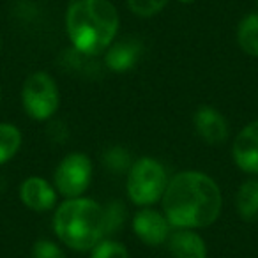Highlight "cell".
Returning <instances> with one entry per match:
<instances>
[{"instance_id": "21", "label": "cell", "mask_w": 258, "mask_h": 258, "mask_svg": "<svg viewBox=\"0 0 258 258\" xmlns=\"http://www.w3.org/2000/svg\"><path fill=\"white\" fill-rule=\"evenodd\" d=\"M180 4H186V6H189V4H195L197 0H179Z\"/></svg>"}, {"instance_id": "13", "label": "cell", "mask_w": 258, "mask_h": 258, "mask_svg": "<svg viewBox=\"0 0 258 258\" xmlns=\"http://www.w3.org/2000/svg\"><path fill=\"white\" fill-rule=\"evenodd\" d=\"M237 214L244 221H256L258 219V179H249L237 189L235 197Z\"/></svg>"}, {"instance_id": "11", "label": "cell", "mask_w": 258, "mask_h": 258, "mask_svg": "<svg viewBox=\"0 0 258 258\" xmlns=\"http://www.w3.org/2000/svg\"><path fill=\"white\" fill-rule=\"evenodd\" d=\"M142 55V43L135 37L113 41L104 51V64L113 73H125L133 69Z\"/></svg>"}, {"instance_id": "6", "label": "cell", "mask_w": 258, "mask_h": 258, "mask_svg": "<svg viewBox=\"0 0 258 258\" xmlns=\"http://www.w3.org/2000/svg\"><path fill=\"white\" fill-rule=\"evenodd\" d=\"M92 161L83 152H71L57 165L53 173V186L60 197L78 198L83 197L92 180Z\"/></svg>"}, {"instance_id": "4", "label": "cell", "mask_w": 258, "mask_h": 258, "mask_svg": "<svg viewBox=\"0 0 258 258\" xmlns=\"http://www.w3.org/2000/svg\"><path fill=\"white\" fill-rule=\"evenodd\" d=\"M168 180L170 177L163 163L151 156H144L133 161L131 168L127 170L125 191L135 205L152 207L154 204L161 202Z\"/></svg>"}, {"instance_id": "18", "label": "cell", "mask_w": 258, "mask_h": 258, "mask_svg": "<svg viewBox=\"0 0 258 258\" xmlns=\"http://www.w3.org/2000/svg\"><path fill=\"white\" fill-rule=\"evenodd\" d=\"M103 161H104V165H106L108 170H111V172H118V173L127 172V170L131 168V165H133L129 154L122 147L108 149L103 156Z\"/></svg>"}, {"instance_id": "1", "label": "cell", "mask_w": 258, "mask_h": 258, "mask_svg": "<svg viewBox=\"0 0 258 258\" xmlns=\"http://www.w3.org/2000/svg\"><path fill=\"white\" fill-rule=\"evenodd\" d=\"M161 204L173 228H207L221 214L223 195L211 175L184 170L170 177Z\"/></svg>"}, {"instance_id": "7", "label": "cell", "mask_w": 258, "mask_h": 258, "mask_svg": "<svg viewBox=\"0 0 258 258\" xmlns=\"http://www.w3.org/2000/svg\"><path fill=\"white\" fill-rule=\"evenodd\" d=\"M133 232L145 246L158 247L166 244L173 226L170 225L165 212H159L152 207H142L137 214L133 216Z\"/></svg>"}, {"instance_id": "12", "label": "cell", "mask_w": 258, "mask_h": 258, "mask_svg": "<svg viewBox=\"0 0 258 258\" xmlns=\"http://www.w3.org/2000/svg\"><path fill=\"white\" fill-rule=\"evenodd\" d=\"M166 247L173 258H207L204 237L191 228H173L166 240Z\"/></svg>"}, {"instance_id": "10", "label": "cell", "mask_w": 258, "mask_h": 258, "mask_svg": "<svg viewBox=\"0 0 258 258\" xmlns=\"http://www.w3.org/2000/svg\"><path fill=\"white\" fill-rule=\"evenodd\" d=\"M20 200L27 209L34 212H48L57 207L58 193L53 184L43 177H27L20 184Z\"/></svg>"}, {"instance_id": "16", "label": "cell", "mask_w": 258, "mask_h": 258, "mask_svg": "<svg viewBox=\"0 0 258 258\" xmlns=\"http://www.w3.org/2000/svg\"><path fill=\"white\" fill-rule=\"evenodd\" d=\"M129 11L140 18H152L166 8L170 0H125Z\"/></svg>"}, {"instance_id": "8", "label": "cell", "mask_w": 258, "mask_h": 258, "mask_svg": "<svg viewBox=\"0 0 258 258\" xmlns=\"http://www.w3.org/2000/svg\"><path fill=\"white\" fill-rule=\"evenodd\" d=\"M197 135L207 145H223L228 140L230 124L226 117L214 106H200L193 115Z\"/></svg>"}, {"instance_id": "5", "label": "cell", "mask_w": 258, "mask_h": 258, "mask_svg": "<svg viewBox=\"0 0 258 258\" xmlns=\"http://www.w3.org/2000/svg\"><path fill=\"white\" fill-rule=\"evenodd\" d=\"M22 104L30 118L37 122L50 120L60 106V92L53 76L46 71L27 76L22 87Z\"/></svg>"}, {"instance_id": "20", "label": "cell", "mask_w": 258, "mask_h": 258, "mask_svg": "<svg viewBox=\"0 0 258 258\" xmlns=\"http://www.w3.org/2000/svg\"><path fill=\"white\" fill-rule=\"evenodd\" d=\"M124 219V209L120 204H110L104 209V225H106V233H111L113 230H118Z\"/></svg>"}, {"instance_id": "14", "label": "cell", "mask_w": 258, "mask_h": 258, "mask_svg": "<svg viewBox=\"0 0 258 258\" xmlns=\"http://www.w3.org/2000/svg\"><path fill=\"white\" fill-rule=\"evenodd\" d=\"M237 44L249 57H258V13H247L237 25Z\"/></svg>"}, {"instance_id": "2", "label": "cell", "mask_w": 258, "mask_h": 258, "mask_svg": "<svg viewBox=\"0 0 258 258\" xmlns=\"http://www.w3.org/2000/svg\"><path fill=\"white\" fill-rule=\"evenodd\" d=\"M120 25L111 0H69L66 32L73 48L85 57H96L115 41Z\"/></svg>"}, {"instance_id": "19", "label": "cell", "mask_w": 258, "mask_h": 258, "mask_svg": "<svg viewBox=\"0 0 258 258\" xmlns=\"http://www.w3.org/2000/svg\"><path fill=\"white\" fill-rule=\"evenodd\" d=\"M32 258H66V253L57 242L50 239H37L30 251Z\"/></svg>"}, {"instance_id": "22", "label": "cell", "mask_w": 258, "mask_h": 258, "mask_svg": "<svg viewBox=\"0 0 258 258\" xmlns=\"http://www.w3.org/2000/svg\"><path fill=\"white\" fill-rule=\"evenodd\" d=\"M0 50H2V37H0Z\"/></svg>"}, {"instance_id": "3", "label": "cell", "mask_w": 258, "mask_h": 258, "mask_svg": "<svg viewBox=\"0 0 258 258\" xmlns=\"http://www.w3.org/2000/svg\"><path fill=\"white\" fill-rule=\"evenodd\" d=\"M53 232L69 249L92 251L106 235L104 207L87 197L68 198L55 207Z\"/></svg>"}, {"instance_id": "17", "label": "cell", "mask_w": 258, "mask_h": 258, "mask_svg": "<svg viewBox=\"0 0 258 258\" xmlns=\"http://www.w3.org/2000/svg\"><path fill=\"white\" fill-rule=\"evenodd\" d=\"M89 258H129V251L124 244L113 239H103L92 251Z\"/></svg>"}, {"instance_id": "9", "label": "cell", "mask_w": 258, "mask_h": 258, "mask_svg": "<svg viewBox=\"0 0 258 258\" xmlns=\"http://www.w3.org/2000/svg\"><path fill=\"white\" fill-rule=\"evenodd\" d=\"M232 156L237 168L247 175H258V120L249 122L237 133Z\"/></svg>"}, {"instance_id": "24", "label": "cell", "mask_w": 258, "mask_h": 258, "mask_svg": "<svg viewBox=\"0 0 258 258\" xmlns=\"http://www.w3.org/2000/svg\"><path fill=\"white\" fill-rule=\"evenodd\" d=\"M256 4H258V0H256Z\"/></svg>"}, {"instance_id": "15", "label": "cell", "mask_w": 258, "mask_h": 258, "mask_svg": "<svg viewBox=\"0 0 258 258\" xmlns=\"http://www.w3.org/2000/svg\"><path fill=\"white\" fill-rule=\"evenodd\" d=\"M23 144L22 131L11 122H0V166L9 163Z\"/></svg>"}, {"instance_id": "23", "label": "cell", "mask_w": 258, "mask_h": 258, "mask_svg": "<svg viewBox=\"0 0 258 258\" xmlns=\"http://www.w3.org/2000/svg\"><path fill=\"white\" fill-rule=\"evenodd\" d=\"M0 101H2V94H0Z\"/></svg>"}]
</instances>
